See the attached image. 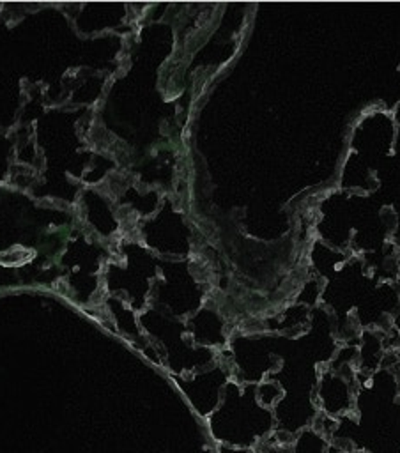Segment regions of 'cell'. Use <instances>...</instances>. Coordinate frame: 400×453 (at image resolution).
Returning <instances> with one entry per match:
<instances>
[{"label":"cell","instance_id":"cell-1","mask_svg":"<svg viewBox=\"0 0 400 453\" xmlns=\"http://www.w3.org/2000/svg\"><path fill=\"white\" fill-rule=\"evenodd\" d=\"M329 439L315 430H303L290 442V453H329Z\"/></svg>","mask_w":400,"mask_h":453},{"label":"cell","instance_id":"cell-2","mask_svg":"<svg viewBox=\"0 0 400 453\" xmlns=\"http://www.w3.org/2000/svg\"><path fill=\"white\" fill-rule=\"evenodd\" d=\"M219 453H253L251 448H241V446H230V444H221Z\"/></svg>","mask_w":400,"mask_h":453}]
</instances>
